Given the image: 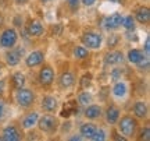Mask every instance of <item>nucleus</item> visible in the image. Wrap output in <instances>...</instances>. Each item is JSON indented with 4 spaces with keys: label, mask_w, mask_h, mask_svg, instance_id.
<instances>
[{
    "label": "nucleus",
    "mask_w": 150,
    "mask_h": 141,
    "mask_svg": "<svg viewBox=\"0 0 150 141\" xmlns=\"http://www.w3.org/2000/svg\"><path fill=\"white\" fill-rule=\"evenodd\" d=\"M24 53V49H17V50H10L8 53L6 54V60L8 66H17L21 60V56Z\"/></svg>",
    "instance_id": "obj_11"
},
{
    "label": "nucleus",
    "mask_w": 150,
    "mask_h": 141,
    "mask_svg": "<svg viewBox=\"0 0 150 141\" xmlns=\"http://www.w3.org/2000/svg\"><path fill=\"white\" fill-rule=\"evenodd\" d=\"M38 127L43 131V133H54L57 129V119L52 116V115H43L42 117L38 119Z\"/></svg>",
    "instance_id": "obj_3"
},
{
    "label": "nucleus",
    "mask_w": 150,
    "mask_h": 141,
    "mask_svg": "<svg viewBox=\"0 0 150 141\" xmlns=\"http://www.w3.org/2000/svg\"><path fill=\"white\" fill-rule=\"evenodd\" d=\"M145 56L146 54H143V52H142L140 49H131L128 52V60H129V63H132V64H136V63L140 62Z\"/></svg>",
    "instance_id": "obj_22"
},
{
    "label": "nucleus",
    "mask_w": 150,
    "mask_h": 141,
    "mask_svg": "<svg viewBox=\"0 0 150 141\" xmlns=\"http://www.w3.org/2000/svg\"><path fill=\"white\" fill-rule=\"evenodd\" d=\"M29 0H16L17 4H25V3H28Z\"/></svg>",
    "instance_id": "obj_39"
},
{
    "label": "nucleus",
    "mask_w": 150,
    "mask_h": 141,
    "mask_svg": "<svg viewBox=\"0 0 150 141\" xmlns=\"http://www.w3.org/2000/svg\"><path fill=\"white\" fill-rule=\"evenodd\" d=\"M120 74H121V71L118 70V69H115V70H112L111 73V78L115 81V80H120Z\"/></svg>",
    "instance_id": "obj_33"
},
{
    "label": "nucleus",
    "mask_w": 150,
    "mask_h": 141,
    "mask_svg": "<svg viewBox=\"0 0 150 141\" xmlns=\"http://www.w3.org/2000/svg\"><path fill=\"white\" fill-rule=\"evenodd\" d=\"M1 138L6 141H20L21 140V133L18 131L16 126H8L3 130V136Z\"/></svg>",
    "instance_id": "obj_10"
},
{
    "label": "nucleus",
    "mask_w": 150,
    "mask_h": 141,
    "mask_svg": "<svg viewBox=\"0 0 150 141\" xmlns=\"http://www.w3.org/2000/svg\"><path fill=\"white\" fill-rule=\"evenodd\" d=\"M96 126L93 125V123H83V125L81 126V136L85 137V138H92L93 134H95V131H96Z\"/></svg>",
    "instance_id": "obj_21"
},
{
    "label": "nucleus",
    "mask_w": 150,
    "mask_h": 141,
    "mask_svg": "<svg viewBox=\"0 0 150 141\" xmlns=\"http://www.w3.org/2000/svg\"><path fill=\"white\" fill-rule=\"evenodd\" d=\"M70 140H71V141H79V140H82V137H79V136H76V137H71Z\"/></svg>",
    "instance_id": "obj_40"
},
{
    "label": "nucleus",
    "mask_w": 150,
    "mask_h": 141,
    "mask_svg": "<svg viewBox=\"0 0 150 141\" xmlns=\"http://www.w3.org/2000/svg\"><path fill=\"white\" fill-rule=\"evenodd\" d=\"M38 119H39V115L36 113V112H31V113H28L25 117H24V120H22V127L24 129H31V127H33V126L38 123Z\"/></svg>",
    "instance_id": "obj_18"
},
{
    "label": "nucleus",
    "mask_w": 150,
    "mask_h": 141,
    "mask_svg": "<svg viewBox=\"0 0 150 141\" xmlns=\"http://www.w3.org/2000/svg\"><path fill=\"white\" fill-rule=\"evenodd\" d=\"M1 69H3V66H1V64H0V73H1Z\"/></svg>",
    "instance_id": "obj_43"
},
{
    "label": "nucleus",
    "mask_w": 150,
    "mask_h": 141,
    "mask_svg": "<svg viewBox=\"0 0 150 141\" xmlns=\"http://www.w3.org/2000/svg\"><path fill=\"white\" fill-rule=\"evenodd\" d=\"M136 21L140 22V24H149L150 21V10L149 7H139L136 10Z\"/></svg>",
    "instance_id": "obj_14"
},
{
    "label": "nucleus",
    "mask_w": 150,
    "mask_h": 141,
    "mask_svg": "<svg viewBox=\"0 0 150 141\" xmlns=\"http://www.w3.org/2000/svg\"><path fill=\"white\" fill-rule=\"evenodd\" d=\"M13 85L16 87V89L22 88L25 85V76H24L22 73H16V74L13 76Z\"/></svg>",
    "instance_id": "obj_24"
},
{
    "label": "nucleus",
    "mask_w": 150,
    "mask_h": 141,
    "mask_svg": "<svg viewBox=\"0 0 150 141\" xmlns=\"http://www.w3.org/2000/svg\"><path fill=\"white\" fill-rule=\"evenodd\" d=\"M122 27L127 31H134L135 29V18L132 16H127L122 18Z\"/></svg>",
    "instance_id": "obj_26"
},
{
    "label": "nucleus",
    "mask_w": 150,
    "mask_h": 141,
    "mask_svg": "<svg viewBox=\"0 0 150 141\" xmlns=\"http://www.w3.org/2000/svg\"><path fill=\"white\" fill-rule=\"evenodd\" d=\"M74 113H78V106H76V101H70V102L67 103L64 106V109L61 110V113H60V116L61 117H70L71 115Z\"/></svg>",
    "instance_id": "obj_17"
},
{
    "label": "nucleus",
    "mask_w": 150,
    "mask_h": 141,
    "mask_svg": "<svg viewBox=\"0 0 150 141\" xmlns=\"http://www.w3.org/2000/svg\"><path fill=\"white\" fill-rule=\"evenodd\" d=\"M4 87H6V81H4V80H0V94H3Z\"/></svg>",
    "instance_id": "obj_37"
},
{
    "label": "nucleus",
    "mask_w": 150,
    "mask_h": 141,
    "mask_svg": "<svg viewBox=\"0 0 150 141\" xmlns=\"http://www.w3.org/2000/svg\"><path fill=\"white\" fill-rule=\"evenodd\" d=\"M149 52H150V39L147 38L146 39V42H145V53H146V56H149Z\"/></svg>",
    "instance_id": "obj_34"
},
{
    "label": "nucleus",
    "mask_w": 150,
    "mask_h": 141,
    "mask_svg": "<svg viewBox=\"0 0 150 141\" xmlns=\"http://www.w3.org/2000/svg\"><path fill=\"white\" fill-rule=\"evenodd\" d=\"M114 136H115V137H114L115 140H121V141H125V140H127L125 137H121V136H120V134H117V133H114Z\"/></svg>",
    "instance_id": "obj_38"
},
{
    "label": "nucleus",
    "mask_w": 150,
    "mask_h": 141,
    "mask_svg": "<svg viewBox=\"0 0 150 141\" xmlns=\"http://www.w3.org/2000/svg\"><path fill=\"white\" fill-rule=\"evenodd\" d=\"M0 140H3V138H1V137H0Z\"/></svg>",
    "instance_id": "obj_44"
},
{
    "label": "nucleus",
    "mask_w": 150,
    "mask_h": 141,
    "mask_svg": "<svg viewBox=\"0 0 150 141\" xmlns=\"http://www.w3.org/2000/svg\"><path fill=\"white\" fill-rule=\"evenodd\" d=\"M43 31H45L43 25L39 21H36V20L31 21L29 25H28V34H29L31 37H40L43 34Z\"/></svg>",
    "instance_id": "obj_15"
},
{
    "label": "nucleus",
    "mask_w": 150,
    "mask_h": 141,
    "mask_svg": "<svg viewBox=\"0 0 150 141\" xmlns=\"http://www.w3.org/2000/svg\"><path fill=\"white\" fill-rule=\"evenodd\" d=\"M91 140H93V141H104L106 140V133H104V130H102V129H96V131H95V134H93V137H92Z\"/></svg>",
    "instance_id": "obj_29"
},
{
    "label": "nucleus",
    "mask_w": 150,
    "mask_h": 141,
    "mask_svg": "<svg viewBox=\"0 0 150 141\" xmlns=\"http://www.w3.org/2000/svg\"><path fill=\"white\" fill-rule=\"evenodd\" d=\"M43 59H45V54H43L42 50H33L27 56L25 63H27L28 67H36V66L42 64Z\"/></svg>",
    "instance_id": "obj_8"
},
{
    "label": "nucleus",
    "mask_w": 150,
    "mask_h": 141,
    "mask_svg": "<svg viewBox=\"0 0 150 141\" xmlns=\"http://www.w3.org/2000/svg\"><path fill=\"white\" fill-rule=\"evenodd\" d=\"M91 81H92V74H89V73L83 74L82 78H81V88H82V89L88 88L89 85H91Z\"/></svg>",
    "instance_id": "obj_28"
},
{
    "label": "nucleus",
    "mask_w": 150,
    "mask_h": 141,
    "mask_svg": "<svg viewBox=\"0 0 150 141\" xmlns=\"http://www.w3.org/2000/svg\"><path fill=\"white\" fill-rule=\"evenodd\" d=\"M82 3L89 7V6H93V4H95V3H96V0H82Z\"/></svg>",
    "instance_id": "obj_35"
},
{
    "label": "nucleus",
    "mask_w": 150,
    "mask_h": 141,
    "mask_svg": "<svg viewBox=\"0 0 150 141\" xmlns=\"http://www.w3.org/2000/svg\"><path fill=\"white\" fill-rule=\"evenodd\" d=\"M118 41H120V37H118V35H110V38H108V46H110V48L117 46Z\"/></svg>",
    "instance_id": "obj_31"
},
{
    "label": "nucleus",
    "mask_w": 150,
    "mask_h": 141,
    "mask_svg": "<svg viewBox=\"0 0 150 141\" xmlns=\"http://www.w3.org/2000/svg\"><path fill=\"white\" fill-rule=\"evenodd\" d=\"M122 18L124 17L120 13H112L104 20V27L106 29H117L122 25Z\"/></svg>",
    "instance_id": "obj_7"
},
{
    "label": "nucleus",
    "mask_w": 150,
    "mask_h": 141,
    "mask_svg": "<svg viewBox=\"0 0 150 141\" xmlns=\"http://www.w3.org/2000/svg\"><path fill=\"white\" fill-rule=\"evenodd\" d=\"M74 84H75V77L72 76V73L65 71V73L61 74V77H60V85L63 88H70Z\"/></svg>",
    "instance_id": "obj_19"
},
{
    "label": "nucleus",
    "mask_w": 150,
    "mask_h": 141,
    "mask_svg": "<svg viewBox=\"0 0 150 141\" xmlns=\"http://www.w3.org/2000/svg\"><path fill=\"white\" fill-rule=\"evenodd\" d=\"M88 54H89V50L85 48V46H75L74 49V56L76 59H86L88 57Z\"/></svg>",
    "instance_id": "obj_25"
},
{
    "label": "nucleus",
    "mask_w": 150,
    "mask_h": 141,
    "mask_svg": "<svg viewBox=\"0 0 150 141\" xmlns=\"http://www.w3.org/2000/svg\"><path fill=\"white\" fill-rule=\"evenodd\" d=\"M16 101L21 108H29L35 101V94L27 88H18L16 92Z\"/></svg>",
    "instance_id": "obj_2"
},
{
    "label": "nucleus",
    "mask_w": 150,
    "mask_h": 141,
    "mask_svg": "<svg viewBox=\"0 0 150 141\" xmlns=\"http://www.w3.org/2000/svg\"><path fill=\"white\" fill-rule=\"evenodd\" d=\"M68 6H70L71 11H76L79 9V0H68Z\"/></svg>",
    "instance_id": "obj_32"
},
{
    "label": "nucleus",
    "mask_w": 150,
    "mask_h": 141,
    "mask_svg": "<svg viewBox=\"0 0 150 141\" xmlns=\"http://www.w3.org/2000/svg\"><path fill=\"white\" fill-rule=\"evenodd\" d=\"M140 140H145V141L150 140V129L149 127H145L143 130L140 131Z\"/></svg>",
    "instance_id": "obj_30"
},
{
    "label": "nucleus",
    "mask_w": 150,
    "mask_h": 141,
    "mask_svg": "<svg viewBox=\"0 0 150 141\" xmlns=\"http://www.w3.org/2000/svg\"><path fill=\"white\" fill-rule=\"evenodd\" d=\"M107 1H111V3H120L121 0H107Z\"/></svg>",
    "instance_id": "obj_41"
},
{
    "label": "nucleus",
    "mask_w": 150,
    "mask_h": 141,
    "mask_svg": "<svg viewBox=\"0 0 150 141\" xmlns=\"http://www.w3.org/2000/svg\"><path fill=\"white\" fill-rule=\"evenodd\" d=\"M112 94H114V97L117 98H124L127 95V85H125V82H117L114 88H112Z\"/></svg>",
    "instance_id": "obj_23"
},
{
    "label": "nucleus",
    "mask_w": 150,
    "mask_h": 141,
    "mask_svg": "<svg viewBox=\"0 0 150 141\" xmlns=\"http://www.w3.org/2000/svg\"><path fill=\"white\" fill-rule=\"evenodd\" d=\"M3 115H4V103L0 101V119L3 117Z\"/></svg>",
    "instance_id": "obj_36"
},
{
    "label": "nucleus",
    "mask_w": 150,
    "mask_h": 141,
    "mask_svg": "<svg viewBox=\"0 0 150 141\" xmlns=\"http://www.w3.org/2000/svg\"><path fill=\"white\" fill-rule=\"evenodd\" d=\"M106 119H107L110 125H115L118 119H120V109L117 106H114V105L108 106L107 110H106Z\"/></svg>",
    "instance_id": "obj_13"
},
{
    "label": "nucleus",
    "mask_w": 150,
    "mask_h": 141,
    "mask_svg": "<svg viewBox=\"0 0 150 141\" xmlns=\"http://www.w3.org/2000/svg\"><path fill=\"white\" fill-rule=\"evenodd\" d=\"M54 81V71L50 66H45L39 71V82L43 87H49L52 85V82Z\"/></svg>",
    "instance_id": "obj_6"
},
{
    "label": "nucleus",
    "mask_w": 150,
    "mask_h": 141,
    "mask_svg": "<svg viewBox=\"0 0 150 141\" xmlns=\"http://www.w3.org/2000/svg\"><path fill=\"white\" fill-rule=\"evenodd\" d=\"M118 130L120 133L125 136V138H129V137H134L135 133H136V129H138V122L136 119H134L132 116H124L121 117V120L118 119Z\"/></svg>",
    "instance_id": "obj_1"
},
{
    "label": "nucleus",
    "mask_w": 150,
    "mask_h": 141,
    "mask_svg": "<svg viewBox=\"0 0 150 141\" xmlns=\"http://www.w3.org/2000/svg\"><path fill=\"white\" fill-rule=\"evenodd\" d=\"M132 110H134L135 116H136V117H139V119H145L146 116H147V106H146V103L142 102V101L135 102Z\"/></svg>",
    "instance_id": "obj_16"
},
{
    "label": "nucleus",
    "mask_w": 150,
    "mask_h": 141,
    "mask_svg": "<svg viewBox=\"0 0 150 141\" xmlns=\"http://www.w3.org/2000/svg\"><path fill=\"white\" fill-rule=\"evenodd\" d=\"M78 102L81 105H89L92 102V95L88 92H82L79 94V97H78Z\"/></svg>",
    "instance_id": "obj_27"
},
{
    "label": "nucleus",
    "mask_w": 150,
    "mask_h": 141,
    "mask_svg": "<svg viewBox=\"0 0 150 141\" xmlns=\"http://www.w3.org/2000/svg\"><path fill=\"white\" fill-rule=\"evenodd\" d=\"M85 116L88 119H97V117H100L102 116V108L100 106H97V105H91V106H88L85 109Z\"/></svg>",
    "instance_id": "obj_20"
},
{
    "label": "nucleus",
    "mask_w": 150,
    "mask_h": 141,
    "mask_svg": "<svg viewBox=\"0 0 150 141\" xmlns=\"http://www.w3.org/2000/svg\"><path fill=\"white\" fill-rule=\"evenodd\" d=\"M43 3H47V1H50V0H42Z\"/></svg>",
    "instance_id": "obj_42"
},
{
    "label": "nucleus",
    "mask_w": 150,
    "mask_h": 141,
    "mask_svg": "<svg viewBox=\"0 0 150 141\" xmlns=\"http://www.w3.org/2000/svg\"><path fill=\"white\" fill-rule=\"evenodd\" d=\"M17 39H18V34L16 32V29L7 28L6 31H3L1 37H0V46L4 49L14 48V45L17 44Z\"/></svg>",
    "instance_id": "obj_4"
},
{
    "label": "nucleus",
    "mask_w": 150,
    "mask_h": 141,
    "mask_svg": "<svg viewBox=\"0 0 150 141\" xmlns=\"http://www.w3.org/2000/svg\"><path fill=\"white\" fill-rule=\"evenodd\" d=\"M82 44L89 49H99L102 46V35L97 32H85L82 35Z\"/></svg>",
    "instance_id": "obj_5"
},
{
    "label": "nucleus",
    "mask_w": 150,
    "mask_h": 141,
    "mask_svg": "<svg viewBox=\"0 0 150 141\" xmlns=\"http://www.w3.org/2000/svg\"><path fill=\"white\" fill-rule=\"evenodd\" d=\"M59 106V102H57V99L54 97H45L42 99V109L43 110H46V112H54L56 109Z\"/></svg>",
    "instance_id": "obj_12"
},
{
    "label": "nucleus",
    "mask_w": 150,
    "mask_h": 141,
    "mask_svg": "<svg viewBox=\"0 0 150 141\" xmlns=\"http://www.w3.org/2000/svg\"><path fill=\"white\" fill-rule=\"evenodd\" d=\"M124 60V54L120 50H112L110 53H107L104 56V64L106 66H114V64H120L122 63Z\"/></svg>",
    "instance_id": "obj_9"
}]
</instances>
